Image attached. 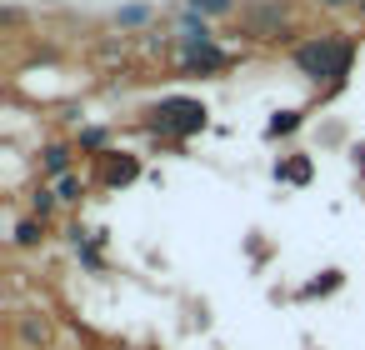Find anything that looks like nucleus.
<instances>
[{
    "label": "nucleus",
    "mask_w": 365,
    "mask_h": 350,
    "mask_svg": "<svg viewBox=\"0 0 365 350\" xmlns=\"http://www.w3.org/2000/svg\"><path fill=\"white\" fill-rule=\"evenodd\" d=\"M295 66L305 76H315V81H340L350 71V46L335 41V36H320V41H310V46L295 51Z\"/></svg>",
    "instance_id": "1"
},
{
    "label": "nucleus",
    "mask_w": 365,
    "mask_h": 350,
    "mask_svg": "<svg viewBox=\"0 0 365 350\" xmlns=\"http://www.w3.org/2000/svg\"><path fill=\"white\" fill-rule=\"evenodd\" d=\"M155 125L165 130V135H195L200 125H205V105L200 101H160L155 105Z\"/></svg>",
    "instance_id": "2"
},
{
    "label": "nucleus",
    "mask_w": 365,
    "mask_h": 350,
    "mask_svg": "<svg viewBox=\"0 0 365 350\" xmlns=\"http://www.w3.org/2000/svg\"><path fill=\"white\" fill-rule=\"evenodd\" d=\"M225 61H230V56H225V51H215L205 31H200V36H190V46H185V71H220Z\"/></svg>",
    "instance_id": "3"
},
{
    "label": "nucleus",
    "mask_w": 365,
    "mask_h": 350,
    "mask_svg": "<svg viewBox=\"0 0 365 350\" xmlns=\"http://www.w3.org/2000/svg\"><path fill=\"white\" fill-rule=\"evenodd\" d=\"M195 11H210V16H220V11H230V0H190Z\"/></svg>",
    "instance_id": "4"
},
{
    "label": "nucleus",
    "mask_w": 365,
    "mask_h": 350,
    "mask_svg": "<svg viewBox=\"0 0 365 350\" xmlns=\"http://www.w3.org/2000/svg\"><path fill=\"white\" fill-rule=\"evenodd\" d=\"M330 6H345V0H330Z\"/></svg>",
    "instance_id": "5"
}]
</instances>
